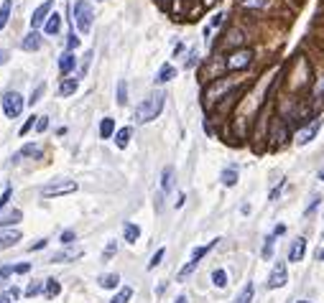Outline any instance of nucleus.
<instances>
[{
  "label": "nucleus",
  "instance_id": "obj_1",
  "mask_svg": "<svg viewBox=\"0 0 324 303\" xmlns=\"http://www.w3.org/2000/svg\"><path fill=\"white\" fill-rule=\"evenodd\" d=\"M164 102H166V95L164 92H153L145 97L138 107H136V123H151V120H156L161 115V110H164Z\"/></svg>",
  "mask_w": 324,
  "mask_h": 303
},
{
  "label": "nucleus",
  "instance_id": "obj_2",
  "mask_svg": "<svg viewBox=\"0 0 324 303\" xmlns=\"http://www.w3.org/2000/svg\"><path fill=\"white\" fill-rule=\"evenodd\" d=\"M235 87H238V79H232V77H222V79H215L207 89H204V107H212L215 102L219 100H227L232 92H235Z\"/></svg>",
  "mask_w": 324,
  "mask_h": 303
},
{
  "label": "nucleus",
  "instance_id": "obj_3",
  "mask_svg": "<svg viewBox=\"0 0 324 303\" xmlns=\"http://www.w3.org/2000/svg\"><path fill=\"white\" fill-rule=\"evenodd\" d=\"M69 10H72V23H74L82 34H90V28H92V18H95L92 5L87 3V0H77V3L72 5Z\"/></svg>",
  "mask_w": 324,
  "mask_h": 303
},
{
  "label": "nucleus",
  "instance_id": "obj_4",
  "mask_svg": "<svg viewBox=\"0 0 324 303\" xmlns=\"http://www.w3.org/2000/svg\"><path fill=\"white\" fill-rule=\"evenodd\" d=\"M253 64V51L250 49H240V51H232L225 62V69L227 71H240V69H248Z\"/></svg>",
  "mask_w": 324,
  "mask_h": 303
},
{
  "label": "nucleus",
  "instance_id": "obj_5",
  "mask_svg": "<svg viewBox=\"0 0 324 303\" xmlns=\"http://www.w3.org/2000/svg\"><path fill=\"white\" fill-rule=\"evenodd\" d=\"M23 104H26V100H23L18 92H5V95H3V112H5V117H10V120L21 117Z\"/></svg>",
  "mask_w": 324,
  "mask_h": 303
},
{
  "label": "nucleus",
  "instance_id": "obj_6",
  "mask_svg": "<svg viewBox=\"0 0 324 303\" xmlns=\"http://www.w3.org/2000/svg\"><path fill=\"white\" fill-rule=\"evenodd\" d=\"M79 189L77 181H59V184H49L41 189V196H46V199H51V196H64V194H74Z\"/></svg>",
  "mask_w": 324,
  "mask_h": 303
},
{
  "label": "nucleus",
  "instance_id": "obj_7",
  "mask_svg": "<svg viewBox=\"0 0 324 303\" xmlns=\"http://www.w3.org/2000/svg\"><path fill=\"white\" fill-rule=\"evenodd\" d=\"M288 283V270H286V263H276L271 275H268V288L271 291H276V288H281Z\"/></svg>",
  "mask_w": 324,
  "mask_h": 303
},
{
  "label": "nucleus",
  "instance_id": "obj_8",
  "mask_svg": "<svg viewBox=\"0 0 324 303\" xmlns=\"http://www.w3.org/2000/svg\"><path fill=\"white\" fill-rule=\"evenodd\" d=\"M82 255H84V250H82V247H67V250L54 252L49 263H74V260H79Z\"/></svg>",
  "mask_w": 324,
  "mask_h": 303
},
{
  "label": "nucleus",
  "instance_id": "obj_9",
  "mask_svg": "<svg viewBox=\"0 0 324 303\" xmlns=\"http://www.w3.org/2000/svg\"><path fill=\"white\" fill-rule=\"evenodd\" d=\"M51 5H54V0H46V3H41L36 10H34V18H31V28L36 31L38 26L46 23V18L51 16Z\"/></svg>",
  "mask_w": 324,
  "mask_h": 303
},
{
  "label": "nucleus",
  "instance_id": "obj_10",
  "mask_svg": "<svg viewBox=\"0 0 324 303\" xmlns=\"http://www.w3.org/2000/svg\"><path fill=\"white\" fill-rule=\"evenodd\" d=\"M319 130H322V120H319V117H314V120H312V125H306V128L299 133V140H296V143H299V145L312 143V140L317 138V133H319Z\"/></svg>",
  "mask_w": 324,
  "mask_h": 303
},
{
  "label": "nucleus",
  "instance_id": "obj_11",
  "mask_svg": "<svg viewBox=\"0 0 324 303\" xmlns=\"http://www.w3.org/2000/svg\"><path fill=\"white\" fill-rule=\"evenodd\" d=\"M286 133H288V130H286V125H284V117H276V120H273V125H271L268 140H273V143L278 145V143H284V140H286Z\"/></svg>",
  "mask_w": 324,
  "mask_h": 303
},
{
  "label": "nucleus",
  "instance_id": "obj_12",
  "mask_svg": "<svg viewBox=\"0 0 324 303\" xmlns=\"http://www.w3.org/2000/svg\"><path fill=\"white\" fill-rule=\"evenodd\" d=\"M16 242H21V230H13V227H8V230L0 232V250H8L13 247Z\"/></svg>",
  "mask_w": 324,
  "mask_h": 303
},
{
  "label": "nucleus",
  "instance_id": "obj_13",
  "mask_svg": "<svg viewBox=\"0 0 324 303\" xmlns=\"http://www.w3.org/2000/svg\"><path fill=\"white\" fill-rule=\"evenodd\" d=\"M304 252H306V239L304 237H296L291 242V247H288V260L291 263H299L301 257H304Z\"/></svg>",
  "mask_w": 324,
  "mask_h": 303
},
{
  "label": "nucleus",
  "instance_id": "obj_14",
  "mask_svg": "<svg viewBox=\"0 0 324 303\" xmlns=\"http://www.w3.org/2000/svg\"><path fill=\"white\" fill-rule=\"evenodd\" d=\"M21 49H23V51H38V49H41V36H38L36 31H31L28 36H23Z\"/></svg>",
  "mask_w": 324,
  "mask_h": 303
},
{
  "label": "nucleus",
  "instance_id": "obj_15",
  "mask_svg": "<svg viewBox=\"0 0 324 303\" xmlns=\"http://www.w3.org/2000/svg\"><path fill=\"white\" fill-rule=\"evenodd\" d=\"M171 79H176V67L164 64V67L158 69V74H156V84H166V82H171Z\"/></svg>",
  "mask_w": 324,
  "mask_h": 303
},
{
  "label": "nucleus",
  "instance_id": "obj_16",
  "mask_svg": "<svg viewBox=\"0 0 324 303\" xmlns=\"http://www.w3.org/2000/svg\"><path fill=\"white\" fill-rule=\"evenodd\" d=\"M74 67H77V56L72 54V51H67L62 59H59V71H62L64 77H67V74H69L72 69H74Z\"/></svg>",
  "mask_w": 324,
  "mask_h": 303
},
{
  "label": "nucleus",
  "instance_id": "obj_17",
  "mask_svg": "<svg viewBox=\"0 0 324 303\" xmlns=\"http://www.w3.org/2000/svg\"><path fill=\"white\" fill-rule=\"evenodd\" d=\"M59 31H62V18H59L56 13H51V16L46 18V23H43V34H49V36H56Z\"/></svg>",
  "mask_w": 324,
  "mask_h": 303
},
{
  "label": "nucleus",
  "instance_id": "obj_18",
  "mask_svg": "<svg viewBox=\"0 0 324 303\" xmlns=\"http://www.w3.org/2000/svg\"><path fill=\"white\" fill-rule=\"evenodd\" d=\"M21 219H23V211L21 209H10V211H5V214H0V227H13Z\"/></svg>",
  "mask_w": 324,
  "mask_h": 303
},
{
  "label": "nucleus",
  "instance_id": "obj_19",
  "mask_svg": "<svg viewBox=\"0 0 324 303\" xmlns=\"http://www.w3.org/2000/svg\"><path fill=\"white\" fill-rule=\"evenodd\" d=\"M77 79L74 77H64L62 79V84H59V95H62V97H69V95H74L77 92Z\"/></svg>",
  "mask_w": 324,
  "mask_h": 303
},
{
  "label": "nucleus",
  "instance_id": "obj_20",
  "mask_svg": "<svg viewBox=\"0 0 324 303\" xmlns=\"http://www.w3.org/2000/svg\"><path fill=\"white\" fill-rule=\"evenodd\" d=\"M174 189V166H166L164 173H161V191H171Z\"/></svg>",
  "mask_w": 324,
  "mask_h": 303
},
{
  "label": "nucleus",
  "instance_id": "obj_21",
  "mask_svg": "<svg viewBox=\"0 0 324 303\" xmlns=\"http://www.w3.org/2000/svg\"><path fill=\"white\" fill-rule=\"evenodd\" d=\"M100 288H108V291H112V288L120 285V275L117 272H108V275H100Z\"/></svg>",
  "mask_w": 324,
  "mask_h": 303
},
{
  "label": "nucleus",
  "instance_id": "obj_22",
  "mask_svg": "<svg viewBox=\"0 0 324 303\" xmlns=\"http://www.w3.org/2000/svg\"><path fill=\"white\" fill-rule=\"evenodd\" d=\"M219 181H222L225 186H235V184H238V166H227V168L222 171V176H219Z\"/></svg>",
  "mask_w": 324,
  "mask_h": 303
},
{
  "label": "nucleus",
  "instance_id": "obj_23",
  "mask_svg": "<svg viewBox=\"0 0 324 303\" xmlns=\"http://www.w3.org/2000/svg\"><path fill=\"white\" fill-rule=\"evenodd\" d=\"M123 235H125V242H138V237H141V227L138 224H133V222H128L125 227H123Z\"/></svg>",
  "mask_w": 324,
  "mask_h": 303
},
{
  "label": "nucleus",
  "instance_id": "obj_24",
  "mask_svg": "<svg viewBox=\"0 0 324 303\" xmlns=\"http://www.w3.org/2000/svg\"><path fill=\"white\" fill-rule=\"evenodd\" d=\"M130 135H133V130H130V128H120V130L115 133V145L117 148H125L130 143Z\"/></svg>",
  "mask_w": 324,
  "mask_h": 303
},
{
  "label": "nucleus",
  "instance_id": "obj_25",
  "mask_svg": "<svg viewBox=\"0 0 324 303\" xmlns=\"http://www.w3.org/2000/svg\"><path fill=\"white\" fill-rule=\"evenodd\" d=\"M112 133H115V120L112 117H105L100 123V138H112Z\"/></svg>",
  "mask_w": 324,
  "mask_h": 303
},
{
  "label": "nucleus",
  "instance_id": "obj_26",
  "mask_svg": "<svg viewBox=\"0 0 324 303\" xmlns=\"http://www.w3.org/2000/svg\"><path fill=\"white\" fill-rule=\"evenodd\" d=\"M253 293H255V288H253V283H248V285L243 288V291L238 293V298H235L232 303H250V301H253Z\"/></svg>",
  "mask_w": 324,
  "mask_h": 303
},
{
  "label": "nucleus",
  "instance_id": "obj_27",
  "mask_svg": "<svg viewBox=\"0 0 324 303\" xmlns=\"http://www.w3.org/2000/svg\"><path fill=\"white\" fill-rule=\"evenodd\" d=\"M10 10H13V0H3V5H0V28H5V23L10 21Z\"/></svg>",
  "mask_w": 324,
  "mask_h": 303
},
{
  "label": "nucleus",
  "instance_id": "obj_28",
  "mask_svg": "<svg viewBox=\"0 0 324 303\" xmlns=\"http://www.w3.org/2000/svg\"><path fill=\"white\" fill-rule=\"evenodd\" d=\"M21 156H34V158H41V148H38V145H23V148H21V153L13 156V161H18Z\"/></svg>",
  "mask_w": 324,
  "mask_h": 303
},
{
  "label": "nucleus",
  "instance_id": "obj_29",
  "mask_svg": "<svg viewBox=\"0 0 324 303\" xmlns=\"http://www.w3.org/2000/svg\"><path fill=\"white\" fill-rule=\"evenodd\" d=\"M130 298H133V288L125 285V288H120V291H117V296H115L110 303H128Z\"/></svg>",
  "mask_w": 324,
  "mask_h": 303
},
{
  "label": "nucleus",
  "instance_id": "obj_30",
  "mask_svg": "<svg viewBox=\"0 0 324 303\" xmlns=\"http://www.w3.org/2000/svg\"><path fill=\"white\" fill-rule=\"evenodd\" d=\"M212 283H215L217 288H227V272H225L222 268H217V270L212 272Z\"/></svg>",
  "mask_w": 324,
  "mask_h": 303
},
{
  "label": "nucleus",
  "instance_id": "obj_31",
  "mask_svg": "<svg viewBox=\"0 0 324 303\" xmlns=\"http://www.w3.org/2000/svg\"><path fill=\"white\" fill-rule=\"evenodd\" d=\"M59 293H62V283L54 280V278H49V280H46V298H54V296H59Z\"/></svg>",
  "mask_w": 324,
  "mask_h": 303
},
{
  "label": "nucleus",
  "instance_id": "obj_32",
  "mask_svg": "<svg viewBox=\"0 0 324 303\" xmlns=\"http://www.w3.org/2000/svg\"><path fill=\"white\" fill-rule=\"evenodd\" d=\"M215 245H217V239H215V242H210V245H204V247H194V252H191V260H194V263H199L202 257L207 255V252L215 247Z\"/></svg>",
  "mask_w": 324,
  "mask_h": 303
},
{
  "label": "nucleus",
  "instance_id": "obj_33",
  "mask_svg": "<svg viewBox=\"0 0 324 303\" xmlns=\"http://www.w3.org/2000/svg\"><path fill=\"white\" fill-rule=\"evenodd\" d=\"M128 102V84H125V79H120L117 82V104H125Z\"/></svg>",
  "mask_w": 324,
  "mask_h": 303
},
{
  "label": "nucleus",
  "instance_id": "obj_34",
  "mask_svg": "<svg viewBox=\"0 0 324 303\" xmlns=\"http://www.w3.org/2000/svg\"><path fill=\"white\" fill-rule=\"evenodd\" d=\"M225 43H230V46H240V43H243V34L235 28V31H230V34L225 36Z\"/></svg>",
  "mask_w": 324,
  "mask_h": 303
},
{
  "label": "nucleus",
  "instance_id": "obj_35",
  "mask_svg": "<svg viewBox=\"0 0 324 303\" xmlns=\"http://www.w3.org/2000/svg\"><path fill=\"white\" fill-rule=\"evenodd\" d=\"M273 247H276V235H271V237H266V245H263V257H273Z\"/></svg>",
  "mask_w": 324,
  "mask_h": 303
},
{
  "label": "nucleus",
  "instance_id": "obj_36",
  "mask_svg": "<svg viewBox=\"0 0 324 303\" xmlns=\"http://www.w3.org/2000/svg\"><path fill=\"white\" fill-rule=\"evenodd\" d=\"M197 265H199V263H194V260H189V263H186V265H184V268L179 270V280H186V278L191 275V272H194V270H197Z\"/></svg>",
  "mask_w": 324,
  "mask_h": 303
},
{
  "label": "nucleus",
  "instance_id": "obj_37",
  "mask_svg": "<svg viewBox=\"0 0 324 303\" xmlns=\"http://www.w3.org/2000/svg\"><path fill=\"white\" fill-rule=\"evenodd\" d=\"M164 255H166V250H164V247H161V250H156V255L151 257V263H148V270L158 268V265H161V260H164Z\"/></svg>",
  "mask_w": 324,
  "mask_h": 303
},
{
  "label": "nucleus",
  "instance_id": "obj_38",
  "mask_svg": "<svg viewBox=\"0 0 324 303\" xmlns=\"http://www.w3.org/2000/svg\"><path fill=\"white\" fill-rule=\"evenodd\" d=\"M10 199H13V189H10V186H5V189H3V196H0V211H3V209L8 206V202H10Z\"/></svg>",
  "mask_w": 324,
  "mask_h": 303
},
{
  "label": "nucleus",
  "instance_id": "obj_39",
  "mask_svg": "<svg viewBox=\"0 0 324 303\" xmlns=\"http://www.w3.org/2000/svg\"><path fill=\"white\" fill-rule=\"evenodd\" d=\"M41 291H43V283H31V285L26 288V296H28V298H34V296H38Z\"/></svg>",
  "mask_w": 324,
  "mask_h": 303
},
{
  "label": "nucleus",
  "instance_id": "obj_40",
  "mask_svg": "<svg viewBox=\"0 0 324 303\" xmlns=\"http://www.w3.org/2000/svg\"><path fill=\"white\" fill-rule=\"evenodd\" d=\"M74 239H77L74 230H64V232H62V245H67V247H69V245H72V242H74Z\"/></svg>",
  "mask_w": 324,
  "mask_h": 303
},
{
  "label": "nucleus",
  "instance_id": "obj_41",
  "mask_svg": "<svg viewBox=\"0 0 324 303\" xmlns=\"http://www.w3.org/2000/svg\"><path fill=\"white\" fill-rule=\"evenodd\" d=\"M240 3L245 8H263V5H268V0H240Z\"/></svg>",
  "mask_w": 324,
  "mask_h": 303
},
{
  "label": "nucleus",
  "instance_id": "obj_42",
  "mask_svg": "<svg viewBox=\"0 0 324 303\" xmlns=\"http://www.w3.org/2000/svg\"><path fill=\"white\" fill-rule=\"evenodd\" d=\"M77 46H79V38L74 36V31H72V34H69V38H67V49H69V51H74Z\"/></svg>",
  "mask_w": 324,
  "mask_h": 303
},
{
  "label": "nucleus",
  "instance_id": "obj_43",
  "mask_svg": "<svg viewBox=\"0 0 324 303\" xmlns=\"http://www.w3.org/2000/svg\"><path fill=\"white\" fill-rule=\"evenodd\" d=\"M115 252H117V245H115V242H108V247H105V252H102V257H105V260H110Z\"/></svg>",
  "mask_w": 324,
  "mask_h": 303
},
{
  "label": "nucleus",
  "instance_id": "obj_44",
  "mask_svg": "<svg viewBox=\"0 0 324 303\" xmlns=\"http://www.w3.org/2000/svg\"><path fill=\"white\" fill-rule=\"evenodd\" d=\"M46 128H49V117H46V115H43V117H36V130L43 133Z\"/></svg>",
  "mask_w": 324,
  "mask_h": 303
},
{
  "label": "nucleus",
  "instance_id": "obj_45",
  "mask_svg": "<svg viewBox=\"0 0 324 303\" xmlns=\"http://www.w3.org/2000/svg\"><path fill=\"white\" fill-rule=\"evenodd\" d=\"M41 95H43V84H38V87L34 89V95H31V100H28V104H36Z\"/></svg>",
  "mask_w": 324,
  "mask_h": 303
},
{
  "label": "nucleus",
  "instance_id": "obj_46",
  "mask_svg": "<svg viewBox=\"0 0 324 303\" xmlns=\"http://www.w3.org/2000/svg\"><path fill=\"white\" fill-rule=\"evenodd\" d=\"M319 204H322V199H319V196H314V199H312V204L306 206V214H314V211L319 209Z\"/></svg>",
  "mask_w": 324,
  "mask_h": 303
},
{
  "label": "nucleus",
  "instance_id": "obj_47",
  "mask_svg": "<svg viewBox=\"0 0 324 303\" xmlns=\"http://www.w3.org/2000/svg\"><path fill=\"white\" fill-rule=\"evenodd\" d=\"M10 272H16V265H3L0 268V278H8Z\"/></svg>",
  "mask_w": 324,
  "mask_h": 303
},
{
  "label": "nucleus",
  "instance_id": "obj_48",
  "mask_svg": "<svg viewBox=\"0 0 324 303\" xmlns=\"http://www.w3.org/2000/svg\"><path fill=\"white\" fill-rule=\"evenodd\" d=\"M28 270H31V265H28V263H21V265H16V272H18V275H26Z\"/></svg>",
  "mask_w": 324,
  "mask_h": 303
},
{
  "label": "nucleus",
  "instance_id": "obj_49",
  "mask_svg": "<svg viewBox=\"0 0 324 303\" xmlns=\"http://www.w3.org/2000/svg\"><path fill=\"white\" fill-rule=\"evenodd\" d=\"M46 242H49V239H38V242H34L28 250H31V252H34V250H43V247H46Z\"/></svg>",
  "mask_w": 324,
  "mask_h": 303
},
{
  "label": "nucleus",
  "instance_id": "obj_50",
  "mask_svg": "<svg viewBox=\"0 0 324 303\" xmlns=\"http://www.w3.org/2000/svg\"><path fill=\"white\" fill-rule=\"evenodd\" d=\"M194 64H197V51H191V54H189V59H186V69H191Z\"/></svg>",
  "mask_w": 324,
  "mask_h": 303
},
{
  "label": "nucleus",
  "instance_id": "obj_51",
  "mask_svg": "<svg viewBox=\"0 0 324 303\" xmlns=\"http://www.w3.org/2000/svg\"><path fill=\"white\" fill-rule=\"evenodd\" d=\"M34 120H36V117H31V120H28V123H26V125L21 128V135H26L28 130H31V128H34Z\"/></svg>",
  "mask_w": 324,
  "mask_h": 303
},
{
  "label": "nucleus",
  "instance_id": "obj_52",
  "mask_svg": "<svg viewBox=\"0 0 324 303\" xmlns=\"http://www.w3.org/2000/svg\"><path fill=\"white\" fill-rule=\"evenodd\" d=\"M8 296H10L13 301H16V298L21 296V291H18V288H16V285H13V288H8Z\"/></svg>",
  "mask_w": 324,
  "mask_h": 303
},
{
  "label": "nucleus",
  "instance_id": "obj_53",
  "mask_svg": "<svg viewBox=\"0 0 324 303\" xmlns=\"http://www.w3.org/2000/svg\"><path fill=\"white\" fill-rule=\"evenodd\" d=\"M222 18H225L222 13H219V16H215V18H212V26H219V23H222Z\"/></svg>",
  "mask_w": 324,
  "mask_h": 303
},
{
  "label": "nucleus",
  "instance_id": "obj_54",
  "mask_svg": "<svg viewBox=\"0 0 324 303\" xmlns=\"http://www.w3.org/2000/svg\"><path fill=\"white\" fill-rule=\"evenodd\" d=\"M284 232H286V227H284V224H278V227H276V232H273V235L278 237V235H284Z\"/></svg>",
  "mask_w": 324,
  "mask_h": 303
},
{
  "label": "nucleus",
  "instance_id": "obj_55",
  "mask_svg": "<svg viewBox=\"0 0 324 303\" xmlns=\"http://www.w3.org/2000/svg\"><path fill=\"white\" fill-rule=\"evenodd\" d=\"M317 260H322V263H324V247H322V250H317Z\"/></svg>",
  "mask_w": 324,
  "mask_h": 303
},
{
  "label": "nucleus",
  "instance_id": "obj_56",
  "mask_svg": "<svg viewBox=\"0 0 324 303\" xmlns=\"http://www.w3.org/2000/svg\"><path fill=\"white\" fill-rule=\"evenodd\" d=\"M10 301H13V298H10L8 293H5V296H0V303H10Z\"/></svg>",
  "mask_w": 324,
  "mask_h": 303
},
{
  "label": "nucleus",
  "instance_id": "obj_57",
  "mask_svg": "<svg viewBox=\"0 0 324 303\" xmlns=\"http://www.w3.org/2000/svg\"><path fill=\"white\" fill-rule=\"evenodd\" d=\"M174 303H189V298H186V296H179V298H176Z\"/></svg>",
  "mask_w": 324,
  "mask_h": 303
},
{
  "label": "nucleus",
  "instance_id": "obj_58",
  "mask_svg": "<svg viewBox=\"0 0 324 303\" xmlns=\"http://www.w3.org/2000/svg\"><path fill=\"white\" fill-rule=\"evenodd\" d=\"M5 59H8V51H0V64H3Z\"/></svg>",
  "mask_w": 324,
  "mask_h": 303
},
{
  "label": "nucleus",
  "instance_id": "obj_59",
  "mask_svg": "<svg viewBox=\"0 0 324 303\" xmlns=\"http://www.w3.org/2000/svg\"><path fill=\"white\" fill-rule=\"evenodd\" d=\"M319 181H324V168H322V171H319Z\"/></svg>",
  "mask_w": 324,
  "mask_h": 303
},
{
  "label": "nucleus",
  "instance_id": "obj_60",
  "mask_svg": "<svg viewBox=\"0 0 324 303\" xmlns=\"http://www.w3.org/2000/svg\"><path fill=\"white\" fill-rule=\"evenodd\" d=\"M299 303H309V301H299Z\"/></svg>",
  "mask_w": 324,
  "mask_h": 303
}]
</instances>
